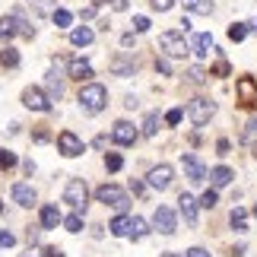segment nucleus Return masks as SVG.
I'll return each instance as SVG.
<instances>
[{"mask_svg":"<svg viewBox=\"0 0 257 257\" xmlns=\"http://www.w3.org/2000/svg\"><path fill=\"white\" fill-rule=\"evenodd\" d=\"M108 105V92H105V86H98V83H89L80 89V108L89 114H98L102 108Z\"/></svg>","mask_w":257,"mask_h":257,"instance_id":"1","label":"nucleus"},{"mask_svg":"<svg viewBox=\"0 0 257 257\" xmlns=\"http://www.w3.org/2000/svg\"><path fill=\"white\" fill-rule=\"evenodd\" d=\"M13 35H23V38H35V29L26 23L19 13H10L0 19V42H7V38H13Z\"/></svg>","mask_w":257,"mask_h":257,"instance_id":"2","label":"nucleus"},{"mask_svg":"<svg viewBox=\"0 0 257 257\" xmlns=\"http://www.w3.org/2000/svg\"><path fill=\"white\" fill-rule=\"evenodd\" d=\"M64 203H70L73 210H86V203H89V187L83 178H70V181L64 184Z\"/></svg>","mask_w":257,"mask_h":257,"instance_id":"3","label":"nucleus"},{"mask_svg":"<svg viewBox=\"0 0 257 257\" xmlns=\"http://www.w3.org/2000/svg\"><path fill=\"white\" fill-rule=\"evenodd\" d=\"M95 197H98V203H108V206H114L117 213H124L127 206H131V200H127V194H124L117 184H102V187L95 191Z\"/></svg>","mask_w":257,"mask_h":257,"instance_id":"4","label":"nucleus"},{"mask_svg":"<svg viewBox=\"0 0 257 257\" xmlns=\"http://www.w3.org/2000/svg\"><path fill=\"white\" fill-rule=\"evenodd\" d=\"M213 114H216V102H210V98H191V102H187V117H191L197 127H203Z\"/></svg>","mask_w":257,"mask_h":257,"instance_id":"5","label":"nucleus"},{"mask_svg":"<svg viewBox=\"0 0 257 257\" xmlns=\"http://www.w3.org/2000/svg\"><path fill=\"white\" fill-rule=\"evenodd\" d=\"M159 48L169 57H184L187 51H191V45L184 42V32H162L159 35Z\"/></svg>","mask_w":257,"mask_h":257,"instance_id":"6","label":"nucleus"},{"mask_svg":"<svg viewBox=\"0 0 257 257\" xmlns=\"http://www.w3.org/2000/svg\"><path fill=\"white\" fill-rule=\"evenodd\" d=\"M235 95H238V102L244 108H257V80L254 76H241L235 83Z\"/></svg>","mask_w":257,"mask_h":257,"instance_id":"7","label":"nucleus"},{"mask_svg":"<svg viewBox=\"0 0 257 257\" xmlns=\"http://www.w3.org/2000/svg\"><path fill=\"white\" fill-rule=\"evenodd\" d=\"M23 105L29 108V111H51V98H48L38 86L23 89Z\"/></svg>","mask_w":257,"mask_h":257,"instance_id":"8","label":"nucleus"},{"mask_svg":"<svg viewBox=\"0 0 257 257\" xmlns=\"http://www.w3.org/2000/svg\"><path fill=\"white\" fill-rule=\"evenodd\" d=\"M57 150H61L67 159H73V156H83V140L76 137L73 131H64V134H57Z\"/></svg>","mask_w":257,"mask_h":257,"instance_id":"9","label":"nucleus"},{"mask_svg":"<svg viewBox=\"0 0 257 257\" xmlns=\"http://www.w3.org/2000/svg\"><path fill=\"white\" fill-rule=\"evenodd\" d=\"M153 225L159 229L162 235H172L178 229V219H175V213L169 210V206H156V213H153Z\"/></svg>","mask_w":257,"mask_h":257,"instance_id":"10","label":"nucleus"},{"mask_svg":"<svg viewBox=\"0 0 257 257\" xmlns=\"http://www.w3.org/2000/svg\"><path fill=\"white\" fill-rule=\"evenodd\" d=\"M181 165H184V175L191 178L194 184H200L203 178H206V169H203V162L197 159L194 153H184V156H181Z\"/></svg>","mask_w":257,"mask_h":257,"instance_id":"11","label":"nucleus"},{"mask_svg":"<svg viewBox=\"0 0 257 257\" xmlns=\"http://www.w3.org/2000/svg\"><path fill=\"white\" fill-rule=\"evenodd\" d=\"M111 140H114L117 146H131V143L137 140V127H134L131 121H117V124L111 127Z\"/></svg>","mask_w":257,"mask_h":257,"instance_id":"12","label":"nucleus"},{"mask_svg":"<svg viewBox=\"0 0 257 257\" xmlns=\"http://www.w3.org/2000/svg\"><path fill=\"white\" fill-rule=\"evenodd\" d=\"M146 181H150V187H156V191H165V187H172V169L169 165H156V169H150Z\"/></svg>","mask_w":257,"mask_h":257,"instance_id":"13","label":"nucleus"},{"mask_svg":"<svg viewBox=\"0 0 257 257\" xmlns=\"http://www.w3.org/2000/svg\"><path fill=\"white\" fill-rule=\"evenodd\" d=\"M197 203L191 194H181V200H178V210H181V216H184V222L187 225H197Z\"/></svg>","mask_w":257,"mask_h":257,"instance_id":"14","label":"nucleus"},{"mask_svg":"<svg viewBox=\"0 0 257 257\" xmlns=\"http://www.w3.org/2000/svg\"><path fill=\"white\" fill-rule=\"evenodd\" d=\"M213 48H216V45H213V35H210V32H200V35L191 38V51H194L197 57H206Z\"/></svg>","mask_w":257,"mask_h":257,"instance_id":"15","label":"nucleus"},{"mask_svg":"<svg viewBox=\"0 0 257 257\" xmlns=\"http://www.w3.org/2000/svg\"><path fill=\"white\" fill-rule=\"evenodd\" d=\"M13 200L19 203V206H32L35 203V187L32 184H13Z\"/></svg>","mask_w":257,"mask_h":257,"instance_id":"16","label":"nucleus"},{"mask_svg":"<svg viewBox=\"0 0 257 257\" xmlns=\"http://www.w3.org/2000/svg\"><path fill=\"white\" fill-rule=\"evenodd\" d=\"M61 222H64V216H61V210H57L54 203L42 206V229H57Z\"/></svg>","mask_w":257,"mask_h":257,"instance_id":"17","label":"nucleus"},{"mask_svg":"<svg viewBox=\"0 0 257 257\" xmlns=\"http://www.w3.org/2000/svg\"><path fill=\"white\" fill-rule=\"evenodd\" d=\"M57 67H51V70H48V98H51V102H57V98L64 95V83L57 80Z\"/></svg>","mask_w":257,"mask_h":257,"instance_id":"18","label":"nucleus"},{"mask_svg":"<svg viewBox=\"0 0 257 257\" xmlns=\"http://www.w3.org/2000/svg\"><path fill=\"white\" fill-rule=\"evenodd\" d=\"M89 76H92V67H89L86 61H80V57H73L70 61V80H89Z\"/></svg>","mask_w":257,"mask_h":257,"instance_id":"19","label":"nucleus"},{"mask_svg":"<svg viewBox=\"0 0 257 257\" xmlns=\"http://www.w3.org/2000/svg\"><path fill=\"white\" fill-rule=\"evenodd\" d=\"M92 29H86V26H80V29H73L70 32V45H76V48H86V45H92Z\"/></svg>","mask_w":257,"mask_h":257,"instance_id":"20","label":"nucleus"},{"mask_svg":"<svg viewBox=\"0 0 257 257\" xmlns=\"http://www.w3.org/2000/svg\"><path fill=\"white\" fill-rule=\"evenodd\" d=\"M108 229H111V235H117V238H127V235H131V216H114Z\"/></svg>","mask_w":257,"mask_h":257,"instance_id":"21","label":"nucleus"},{"mask_svg":"<svg viewBox=\"0 0 257 257\" xmlns=\"http://www.w3.org/2000/svg\"><path fill=\"white\" fill-rule=\"evenodd\" d=\"M232 178H235V172H232V169H225V165H216V169L210 172V181H213L216 187H225V184L232 181Z\"/></svg>","mask_w":257,"mask_h":257,"instance_id":"22","label":"nucleus"},{"mask_svg":"<svg viewBox=\"0 0 257 257\" xmlns=\"http://www.w3.org/2000/svg\"><path fill=\"white\" fill-rule=\"evenodd\" d=\"M229 222H232V229H238V232H244V229H248V213H244L241 206H235V210L229 213Z\"/></svg>","mask_w":257,"mask_h":257,"instance_id":"23","label":"nucleus"},{"mask_svg":"<svg viewBox=\"0 0 257 257\" xmlns=\"http://www.w3.org/2000/svg\"><path fill=\"white\" fill-rule=\"evenodd\" d=\"M111 70L117 76H131L134 73V61H127V57H114V61H111Z\"/></svg>","mask_w":257,"mask_h":257,"instance_id":"24","label":"nucleus"},{"mask_svg":"<svg viewBox=\"0 0 257 257\" xmlns=\"http://www.w3.org/2000/svg\"><path fill=\"white\" fill-rule=\"evenodd\" d=\"M184 7L194 10V13H200V16H210L213 13V4H210V0H184Z\"/></svg>","mask_w":257,"mask_h":257,"instance_id":"25","label":"nucleus"},{"mask_svg":"<svg viewBox=\"0 0 257 257\" xmlns=\"http://www.w3.org/2000/svg\"><path fill=\"white\" fill-rule=\"evenodd\" d=\"M146 219H140V216H131V238H146Z\"/></svg>","mask_w":257,"mask_h":257,"instance_id":"26","label":"nucleus"},{"mask_svg":"<svg viewBox=\"0 0 257 257\" xmlns=\"http://www.w3.org/2000/svg\"><path fill=\"white\" fill-rule=\"evenodd\" d=\"M64 229L67 232H83V216H80V210H76V213H70V216H67V219H64Z\"/></svg>","mask_w":257,"mask_h":257,"instance_id":"27","label":"nucleus"},{"mask_svg":"<svg viewBox=\"0 0 257 257\" xmlns=\"http://www.w3.org/2000/svg\"><path fill=\"white\" fill-rule=\"evenodd\" d=\"M51 19H54V26H57V29H67V26L73 23V13H70V10H54Z\"/></svg>","mask_w":257,"mask_h":257,"instance_id":"28","label":"nucleus"},{"mask_svg":"<svg viewBox=\"0 0 257 257\" xmlns=\"http://www.w3.org/2000/svg\"><path fill=\"white\" fill-rule=\"evenodd\" d=\"M0 64H4V67H16L19 64V51H16V48H4V51H0Z\"/></svg>","mask_w":257,"mask_h":257,"instance_id":"29","label":"nucleus"},{"mask_svg":"<svg viewBox=\"0 0 257 257\" xmlns=\"http://www.w3.org/2000/svg\"><path fill=\"white\" fill-rule=\"evenodd\" d=\"M29 7H32L38 16H45V13H54V0H29Z\"/></svg>","mask_w":257,"mask_h":257,"instance_id":"30","label":"nucleus"},{"mask_svg":"<svg viewBox=\"0 0 257 257\" xmlns=\"http://www.w3.org/2000/svg\"><path fill=\"white\" fill-rule=\"evenodd\" d=\"M156 131H159V114H146V121H143V134H146V137H156Z\"/></svg>","mask_w":257,"mask_h":257,"instance_id":"31","label":"nucleus"},{"mask_svg":"<svg viewBox=\"0 0 257 257\" xmlns=\"http://www.w3.org/2000/svg\"><path fill=\"white\" fill-rule=\"evenodd\" d=\"M244 35H248V23H235V26H229V38H232V42H241Z\"/></svg>","mask_w":257,"mask_h":257,"instance_id":"32","label":"nucleus"},{"mask_svg":"<svg viewBox=\"0 0 257 257\" xmlns=\"http://www.w3.org/2000/svg\"><path fill=\"white\" fill-rule=\"evenodd\" d=\"M121 165H124V159H121L117 153H108V156H105V169H108V172H121Z\"/></svg>","mask_w":257,"mask_h":257,"instance_id":"33","label":"nucleus"},{"mask_svg":"<svg viewBox=\"0 0 257 257\" xmlns=\"http://www.w3.org/2000/svg\"><path fill=\"white\" fill-rule=\"evenodd\" d=\"M241 140H244V143L257 140V117H251V121H248V127H244V134H241Z\"/></svg>","mask_w":257,"mask_h":257,"instance_id":"34","label":"nucleus"},{"mask_svg":"<svg viewBox=\"0 0 257 257\" xmlns=\"http://www.w3.org/2000/svg\"><path fill=\"white\" fill-rule=\"evenodd\" d=\"M13 165H16V153L0 150V169H13Z\"/></svg>","mask_w":257,"mask_h":257,"instance_id":"35","label":"nucleus"},{"mask_svg":"<svg viewBox=\"0 0 257 257\" xmlns=\"http://www.w3.org/2000/svg\"><path fill=\"white\" fill-rule=\"evenodd\" d=\"M216 203H219V197H216V191H206V194L200 197V206H203V210H213Z\"/></svg>","mask_w":257,"mask_h":257,"instance_id":"36","label":"nucleus"},{"mask_svg":"<svg viewBox=\"0 0 257 257\" xmlns=\"http://www.w3.org/2000/svg\"><path fill=\"white\" fill-rule=\"evenodd\" d=\"M187 80H191V83H203L206 70H203V67H191V70H187Z\"/></svg>","mask_w":257,"mask_h":257,"instance_id":"37","label":"nucleus"},{"mask_svg":"<svg viewBox=\"0 0 257 257\" xmlns=\"http://www.w3.org/2000/svg\"><path fill=\"white\" fill-rule=\"evenodd\" d=\"M16 238H13V232H0V248H13Z\"/></svg>","mask_w":257,"mask_h":257,"instance_id":"38","label":"nucleus"},{"mask_svg":"<svg viewBox=\"0 0 257 257\" xmlns=\"http://www.w3.org/2000/svg\"><path fill=\"white\" fill-rule=\"evenodd\" d=\"M134 29H137V32H146V29H150V19H146V16H134Z\"/></svg>","mask_w":257,"mask_h":257,"instance_id":"39","label":"nucleus"},{"mask_svg":"<svg viewBox=\"0 0 257 257\" xmlns=\"http://www.w3.org/2000/svg\"><path fill=\"white\" fill-rule=\"evenodd\" d=\"M153 4V10H159V13H165V10H172V4L175 0H150Z\"/></svg>","mask_w":257,"mask_h":257,"instance_id":"40","label":"nucleus"},{"mask_svg":"<svg viewBox=\"0 0 257 257\" xmlns=\"http://www.w3.org/2000/svg\"><path fill=\"white\" fill-rule=\"evenodd\" d=\"M178 121H181V108H172V111L165 114V124H172V127H175Z\"/></svg>","mask_w":257,"mask_h":257,"instance_id":"41","label":"nucleus"},{"mask_svg":"<svg viewBox=\"0 0 257 257\" xmlns=\"http://www.w3.org/2000/svg\"><path fill=\"white\" fill-rule=\"evenodd\" d=\"M156 70H159V73H165V76H169V73H172V64H169V61H165V57H159V61H156Z\"/></svg>","mask_w":257,"mask_h":257,"instance_id":"42","label":"nucleus"},{"mask_svg":"<svg viewBox=\"0 0 257 257\" xmlns=\"http://www.w3.org/2000/svg\"><path fill=\"white\" fill-rule=\"evenodd\" d=\"M213 76H229V64H225V61H219V64L213 67Z\"/></svg>","mask_w":257,"mask_h":257,"instance_id":"43","label":"nucleus"},{"mask_svg":"<svg viewBox=\"0 0 257 257\" xmlns=\"http://www.w3.org/2000/svg\"><path fill=\"white\" fill-rule=\"evenodd\" d=\"M105 4H111V10H117V13L127 10V0H105Z\"/></svg>","mask_w":257,"mask_h":257,"instance_id":"44","label":"nucleus"},{"mask_svg":"<svg viewBox=\"0 0 257 257\" xmlns=\"http://www.w3.org/2000/svg\"><path fill=\"white\" fill-rule=\"evenodd\" d=\"M216 153H219V156H229V140H219V143H216Z\"/></svg>","mask_w":257,"mask_h":257,"instance_id":"45","label":"nucleus"},{"mask_svg":"<svg viewBox=\"0 0 257 257\" xmlns=\"http://www.w3.org/2000/svg\"><path fill=\"white\" fill-rule=\"evenodd\" d=\"M187 257H210V251H203V248H191V251H187Z\"/></svg>","mask_w":257,"mask_h":257,"instance_id":"46","label":"nucleus"},{"mask_svg":"<svg viewBox=\"0 0 257 257\" xmlns=\"http://www.w3.org/2000/svg\"><path fill=\"white\" fill-rule=\"evenodd\" d=\"M45 257H64L61 248H45Z\"/></svg>","mask_w":257,"mask_h":257,"instance_id":"47","label":"nucleus"},{"mask_svg":"<svg viewBox=\"0 0 257 257\" xmlns=\"http://www.w3.org/2000/svg\"><path fill=\"white\" fill-rule=\"evenodd\" d=\"M19 257H45V251H35V248H29L26 254H19Z\"/></svg>","mask_w":257,"mask_h":257,"instance_id":"48","label":"nucleus"},{"mask_svg":"<svg viewBox=\"0 0 257 257\" xmlns=\"http://www.w3.org/2000/svg\"><path fill=\"white\" fill-rule=\"evenodd\" d=\"M134 194H140V197H143V194H146V184H140V181H134Z\"/></svg>","mask_w":257,"mask_h":257,"instance_id":"49","label":"nucleus"},{"mask_svg":"<svg viewBox=\"0 0 257 257\" xmlns=\"http://www.w3.org/2000/svg\"><path fill=\"white\" fill-rule=\"evenodd\" d=\"M251 213H254V216H257V203H254V210H251Z\"/></svg>","mask_w":257,"mask_h":257,"instance_id":"50","label":"nucleus"},{"mask_svg":"<svg viewBox=\"0 0 257 257\" xmlns=\"http://www.w3.org/2000/svg\"><path fill=\"white\" fill-rule=\"evenodd\" d=\"M162 257H178V254H162Z\"/></svg>","mask_w":257,"mask_h":257,"instance_id":"51","label":"nucleus"},{"mask_svg":"<svg viewBox=\"0 0 257 257\" xmlns=\"http://www.w3.org/2000/svg\"><path fill=\"white\" fill-rule=\"evenodd\" d=\"M0 213H4V200H0Z\"/></svg>","mask_w":257,"mask_h":257,"instance_id":"52","label":"nucleus"},{"mask_svg":"<svg viewBox=\"0 0 257 257\" xmlns=\"http://www.w3.org/2000/svg\"><path fill=\"white\" fill-rule=\"evenodd\" d=\"M254 156H257V146H254Z\"/></svg>","mask_w":257,"mask_h":257,"instance_id":"53","label":"nucleus"}]
</instances>
